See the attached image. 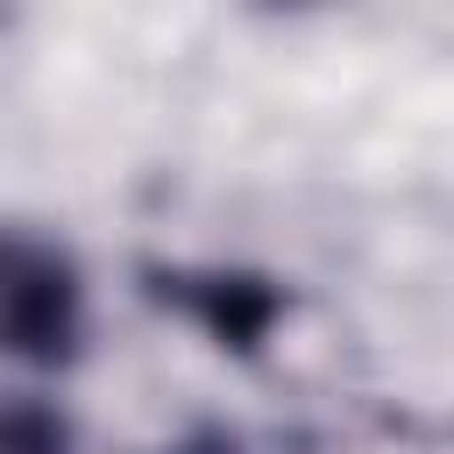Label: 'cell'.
Masks as SVG:
<instances>
[{
	"mask_svg": "<svg viewBox=\"0 0 454 454\" xmlns=\"http://www.w3.org/2000/svg\"><path fill=\"white\" fill-rule=\"evenodd\" d=\"M92 340L85 262L35 220H0V362L71 369Z\"/></svg>",
	"mask_w": 454,
	"mask_h": 454,
	"instance_id": "6da1fadb",
	"label": "cell"
},
{
	"mask_svg": "<svg viewBox=\"0 0 454 454\" xmlns=\"http://www.w3.org/2000/svg\"><path fill=\"white\" fill-rule=\"evenodd\" d=\"M142 291L156 298V305H170L177 319H192V326H206L220 348H234V355H255L262 348V333L284 319V305H291V291L284 284H270V277H248V270H199V262H149L142 270Z\"/></svg>",
	"mask_w": 454,
	"mask_h": 454,
	"instance_id": "7a4b0ae2",
	"label": "cell"
},
{
	"mask_svg": "<svg viewBox=\"0 0 454 454\" xmlns=\"http://www.w3.org/2000/svg\"><path fill=\"white\" fill-rule=\"evenodd\" d=\"M0 454H78V433L50 397L0 390Z\"/></svg>",
	"mask_w": 454,
	"mask_h": 454,
	"instance_id": "3957f363",
	"label": "cell"
}]
</instances>
